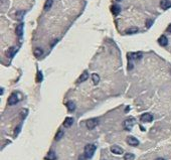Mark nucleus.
Masks as SVG:
<instances>
[{
    "mask_svg": "<svg viewBox=\"0 0 171 160\" xmlns=\"http://www.w3.org/2000/svg\"><path fill=\"white\" fill-rule=\"evenodd\" d=\"M96 151V146L94 144H88L85 147V155L87 158H91Z\"/></svg>",
    "mask_w": 171,
    "mask_h": 160,
    "instance_id": "nucleus-1",
    "label": "nucleus"
},
{
    "mask_svg": "<svg viewBox=\"0 0 171 160\" xmlns=\"http://www.w3.org/2000/svg\"><path fill=\"white\" fill-rule=\"evenodd\" d=\"M134 124H135L134 118H128V119L124 121V128L128 130V131H130V130H132V128H133Z\"/></svg>",
    "mask_w": 171,
    "mask_h": 160,
    "instance_id": "nucleus-2",
    "label": "nucleus"
},
{
    "mask_svg": "<svg viewBox=\"0 0 171 160\" xmlns=\"http://www.w3.org/2000/svg\"><path fill=\"white\" fill-rule=\"evenodd\" d=\"M98 124H99V120H98L97 118H93V119H90V120L87 121V123H86L88 129H90V130L94 129Z\"/></svg>",
    "mask_w": 171,
    "mask_h": 160,
    "instance_id": "nucleus-3",
    "label": "nucleus"
},
{
    "mask_svg": "<svg viewBox=\"0 0 171 160\" xmlns=\"http://www.w3.org/2000/svg\"><path fill=\"white\" fill-rule=\"evenodd\" d=\"M17 102H18V97H17V94L13 93V94L10 95L9 99H8V104H9L10 106H14V105L17 104Z\"/></svg>",
    "mask_w": 171,
    "mask_h": 160,
    "instance_id": "nucleus-4",
    "label": "nucleus"
},
{
    "mask_svg": "<svg viewBox=\"0 0 171 160\" xmlns=\"http://www.w3.org/2000/svg\"><path fill=\"white\" fill-rule=\"evenodd\" d=\"M141 121L144 122V123H148V122H152L153 121V116L150 113H145L142 116H141Z\"/></svg>",
    "mask_w": 171,
    "mask_h": 160,
    "instance_id": "nucleus-5",
    "label": "nucleus"
},
{
    "mask_svg": "<svg viewBox=\"0 0 171 160\" xmlns=\"http://www.w3.org/2000/svg\"><path fill=\"white\" fill-rule=\"evenodd\" d=\"M127 143L131 146H138L139 145V141L138 139H136L133 136H129L127 138Z\"/></svg>",
    "mask_w": 171,
    "mask_h": 160,
    "instance_id": "nucleus-6",
    "label": "nucleus"
},
{
    "mask_svg": "<svg viewBox=\"0 0 171 160\" xmlns=\"http://www.w3.org/2000/svg\"><path fill=\"white\" fill-rule=\"evenodd\" d=\"M111 152L114 153V154H117V155H121L124 153V150L121 148V147H119V146H112L111 147Z\"/></svg>",
    "mask_w": 171,
    "mask_h": 160,
    "instance_id": "nucleus-7",
    "label": "nucleus"
},
{
    "mask_svg": "<svg viewBox=\"0 0 171 160\" xmlns=\"http://www.w3.org/2000/svg\"><path fill=\"white\" fill-rule=\"evenodd\" d=\"M160 7L164 10L168 9V8L171 7V1L170 0H161L160 1Z\"/></svg>",
    "mask_w": 171,
    "mask_h": 160,
    "instance_id": "nucleus-8",
    "label": "nucleus"
},
{
    "mask_svg": "<svg viewBox=\"0 0 171 160\" xmlns=\"http://www.w3.org/2000/svg\"><path fill=\"white\" fill-rule=\"evenodd\" d=\"M72 123H74V118L67 117V118H66L65 122H63V126H65L66 128H70L71 126L72 125Z\"/></svg>",
    "mask_w": 171,
    "mask_h": 160,
    "instance_id": "nucleus-9",
    "label": "nucleus"
},
{
    "mask_svg": "<svg viewBox=\"0 0 171 160\" xmlns=\"http://www.w3.org/2000/svg\"><path fill=\"white\" fill-rule=\"evenodd\" d=\"M158 43H159V44L162 46H166L168 44V39L165 35H162L159 37V39H158Z\"/></svg>",
    "mask_w": 171,
    "mask_h": 160,
    "instance_id": "nucleus-10",
    "label": "nucleus"
},
{
    "mask_svg": "<svg viewBox=\"0 0 171 160\" xmlns=\"http://www.w3.org/2000/svg\"><path fill=\"white\" fill-rule=\"evenodd\" d=\"M16 34L18 36H22V34H23V23H20L19 25H17Z\"/></svg>",
    "mask_w": 171,
    "mask_h": 160,
    "instance_id": "nucleus-11",
    "label": "nucleus"
},
{
    "mask_svg": "<svg viewBox=\"0 0 171 160\" xmlns=\"http://www.w3.org/2000/svg\"><path fill=\"white\" fill-rule=\"evenodd\" d=\"M88 78H89V74H88V71H84V73L82 74V75H81V77L79 78L78 83H83V82H85V81H87Z\"/></svg>",
    "mask_w": 171,
    "mask_h": 160,
    "instance_id": "nucleus-12",
    "label": "nucleus"
},
{
    "mask_svg": "<svg viewBox=\"0 0 171 160\" xmlns=\"http://www.w3.org/2000/svg\"><path fill=\"white\" fill-rule=\"evenodd\" d=\"M34 56H35V57H40L42 54H44V49L42 48H36L35 49H34Z\"/></svg>",
    "mask_w": 171,
    "mask_h": 160,
    "instance_id": "nucleus-13",
    "label": "nucleus"
},
{
    "mask_svg": "<svg viewBox=\"0 0 171 160\" xmlns=\"http://www.w3.org/2000/svg\"><path fill=\"white\" fill-rule=\"evenodd\" d=\"M111 10H112V13L114 15H118L120 13V11H121V8H120L119 5H113L112 8H111Z\"/></svg>",
    "mask_w": 171,
    "mask_h": 160,
    "instance_id": "nucleus-14",
    "label": "nucleus"
},
{
    "mask_svg": "<svg viewBox=\"0 0 171 160\" xmlns=\"http://www.w3.org/2000/svg\"><path fill=\"white\" fill-rule=\"evenodd\" d=\"M67 110L70 111V112H72V111H75V109H76V105L74 102H72V101H68V102L67 103Z\"/></svg>",
    "mask_w": 171,
    "mask_h": 160,
    "instance_id": "nucleus-15",
    "label": "nucleus"
},
{
    "mask_svg": "<svg viewBox=\"0 0 171 160\" xmlns=\"http://www.w3.org/2000/svg\"><path fill=\"white\" fill-rule=\"evenodd\" d=\"M129 57H131V60H138V58L142 57V53H130Z\"/></svg>",
    "mask_w": 171,
    "mask_h": 160,
    "instance_id": "nucleus-16",
    "label": "nucleus"
},
{
    "mask_svg": "<svg viewBox=\"0 0 171 160\" xmlns=\"http://www.w3.org/2000/svg\"><path fill=\"white\" fill-rule=\"evenodd\" d=\"M92 79H93V82H94L95 85H98V84H99L100 77H99V75H98V74H93L92 75Z\"/></svg>",
    "mask_w": 171,
    "mask_h": 160,
    "instance_id": "nucleus-17",
    "label": "nucleus"
},
{
    "mask_svg": "<svg viewBox=\"0 0 171 160\" xmlns=\"http://www.w3.org/2000/svg\"><path fill=\"white\" fill-rule=\"evenodd\" d=\"M53 5V0H46L45 1V4H44V10L48 11L49 10V8Z\"/></svg>",
    "mask_w": 171,
    "mask_h": 160,
    "instance_id": "nucleus-18",
    "label": "nucleus"
},
{
    "mask_svg": "<svg viewBox=\"0 0 171 160\" xmlns=\"http://www.w3.org/2000/svg\"><path fill=\"white\" fill-rule=\"evenodd\" d=\"M15 53H16V48H10L9 49H8V52H7V57H12L14 56Z\"/></svg>",
    "mask_w": 171,
    "mask_h": 160,
    "instance_id": "nucleus-19",
    "label": "nucleus"
},
{
    "mask_svg": "<svg viewBox=\"0 0 171 160\" xmlns=\"http://www.w3.org/2000/svg\"><path fill=\"white\" fill-rule=\"evenodd\" d=\"M138 32V28L137 27H132V28H128L126 30V33L127 34H133V33H136Z\"/></svg>",
    "mask_w": 171,
    "mask_h": 160,
    "instance_id": "nucleus-20",
    "label": "nucleus"
},
{
    "mask_svg": "<svg viewBox=\"0 0 171 160\" xmlns=\"http://www.w3.org/2000/svg\"><path fill=\"white\" fill-rule=\"evenodd\" d=\"M63 136V131L62 130H58V133H57V135H55V140L58 141V140H61V139L62 138Z\"/></svg>",
    "mask_w": 171,
    "mask_h": 160,
    "instance_id": "nucleus-21",
    "label": "nucleus"
},
{
    "mask_svg": "<svg viewBox=\"0 0 171 160\" xmlns=\"http://www.w3.org/2000/svg\"><path fill=\"white\" fill-rule=\"evenodd\" d=\"M48 160H54L55 159V154L54 152H53V151H50V152L48 154V156L45 157Z\"/></svg>",
    "mask_w": 171,
    "mask_h": 160,
    "instance_id": "nucleus-22",
    "label": "nucleus"
},
{
    "mask_svg": "<svg viewBox=\"0 0 171 160\" xmlns=\"http://www.w3.org/2000/svg\"><path fill=\"white\" fill-rule=\"evenodd\" d=\"M124 159L125 160H133L134 159V155L131 153H127L125 156H124Z\"/></svg>",
    "mask_w": 171,
    "mask_h": 160,
    "instance_id": "nucleus-23",
    "label": "nucleus"
},
{
    "mask_svg": "<svg viewBox=\"0 0 171 160\" xmlns=\"http://www.w3.org/2000/svg\"><path fill=\"white\" fill-rule=\"evenodd\" d=\"M42 79H44V77H42V73H41V71H38V73H37L36 82H37V83H40V82L42 81Z\"/></svg>",
    "mask_w": 171,
    "mask_h": 160,
    "instance_id": "nucleus-24",
    "label": "nucleus"
},
{
    "mask_svg": "<svg viewBox=\"0 0 171 160\" xmlns=\"http://www.w3.org/2000/svg\"><path fill=\"white\" fill-rule=\"evenodd\" d=\"M23 14H24V11H21L19 14H16V15L18 16V17H19V19H21V17H22V15H23Z\"/></svg>",
    "mask_w": 171,
    "mask_h": 160,
    "instance_id": "nucleus-25",
    "label": "nucleus"
},
{
    "mask_svg": "<svg viewBox=\"0 0 171 160\" xmlns=\"http://www.w3.org/2000/svg\"><path fill=\"white\" fill-rule=\"evenodd\" d=\"M152 23H153V20H148V22H147V27H150Z\"/></svg>",
    "mask_w": 171,
    "mask_h": 160,
    "instance_id": "nucleus-26",
    "label": "nucleus"
},
{
    "mask_svg": "<svg viewBox=\"0 0 171 160\" xmlns=\"http://www.w3.org/2000/svg\"><path fill=\"white\" fill-rule=\"evenodd\" d=\"M167 32L171 33V24H170V25H169V26L167 27Z\"/></svg>",
    "mask_w": 171,
    "mask_h": 160,
    "instance_id": "nucleus-27",
    "label": "nucleus"
},
{
    "mask_svg": "<svg viewBox=\"0 0 171 160\" xmlns=\"http://www.w3.org/2000/svg\"><path fill=\"white\" fill-rule=\"evenodd\" d=\"M85 158H87V157H86V155L84 154V156H80V159L79 160H85Z\"/></svg>",
    "mask_w": 171,
    "mask_h": 160,
    "instance_id": "nucleus-28",
    "label": "nucleus"
},
{
    "mask_svg": "<svg viewBox=\"0 0 171 160\" xmlns=\"http://www.w3.org/2000/svg\"><path fill=\"white\" fill-rule=\"evenodd\" d=\"M155 160H165L164 158H157V159H155Z\"/></svg>",
    "mask_w": 171,
    "mask_h": 160,
    "instance_id": "nucleus-29",
    "label": "nucleus"
},
{
    "mask_svg": "<svg viewBox=\"0 0 171 160\" xmlns=\"http://www.w3.org/2000/svg\"><path fill=\"white\" fill-rule=\"evenodd\" d=\"M0 94H1V95L3 94V89H1V90H0Z\"/></svg>",
    "mask_w": 171,
    "mask_h": 160,
    "instance_id": "nucleus-30",
    "label": "nucleus"
},
{
    "mask_svg": "<svg viewBox=\"0 0 171 160\" xmlns=\"http://www.w3.org/2000/svg\"><path fill=\"white\" fill-rule=\"evenodd\" d=\"M117 1H120V0H117Z\"/></svg>",
    "mask_w": 171,
    "mask_h": 160,
    "instance_id": "nucleus-31",
    "label": "nucleus"
}]
</instances>
